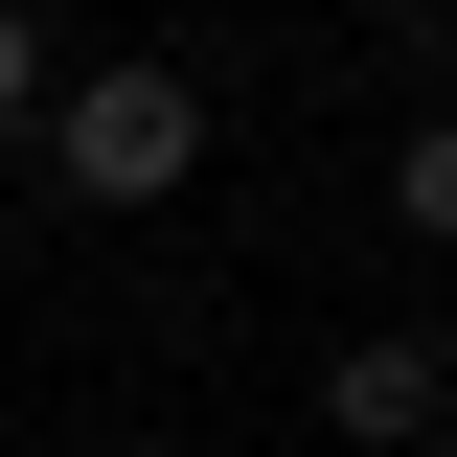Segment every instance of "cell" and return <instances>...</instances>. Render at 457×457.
Here are the masks:
<instances>
[{"label":"cell","instance_id":"3","mask_svg":"<svg viewBox=\"0 0 457 457\" xmlns=\"http://www.w3.org/2000/svg\"><path fill=\"white\" fill-rule=\"evenodd\" d=\"M389 228H411V252H457V114H411V137H389Z\"/></svg>","mask_w":457,"mask_h":457},{"label":"cell","instance_id":"1","mask_svg":"<svg viewBox=\"0 0 457 457\" xmlns=\"http://www.w3.org/2000/svg\"><path fill=\"white\" fill-rule=\"evenodd\" d=\"M23 161L69 183V206H183V183H206V69L183 46H69V92H46V137H23Z\"/></svg>","mask_w":457,"mask_h":457},{"label":"cell","instance_id":"4","mask_svg":"<svg viewBox=\"0 0 457 457\" xmlns=\"http://www.w3.org/2000/svg\"><path fill=\"white\" fill-rule=\"evenodd\" d=\"M46 92H69V46L23 23V0H0V137H46Z\"/></svg>","mask_w":457,"mask_h":457},{"label":"cell","instance_id":"2","mask_svg":"<svg viewBox=\"0 0 457 457\" xmlns=\"http://www.w3.org/2000/svg\"><path fill=\"white\" fill-rule=\"evenodd\" d=\"M320 435H343V457H435V435H457V343H435V320L320 343Z\"/></svg>","mask_w":457,"mask_h":457}]
</instances>
